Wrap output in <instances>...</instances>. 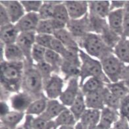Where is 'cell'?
Instances as JSON below:
<instances>
[{"label": "cell", "mask_w": 129, "mask_h": 129, "mask_svg": "<svg viewBox=\"0 0 129 129\" xmlns=\"http://www.w3.org/2000/svg\"><path fill=\"white\" fill-rule=\"evenodd\" d=\"M129 37V17L124 15L122 26V38H128Z\"/></svg>", "instance_id": "48"}, {"label": "cell", "mask_w": 129, "mask_h": 129, "mask_svg": "<svg viewBox=\"0 0 129 129\" xmlns=\"http://www.w3.org/2000/svg\"><path fill=\"white\" fill-rule=\"evenodd\" d=\"M79 55L81 61L79 77L80 86L88 78L92 77L98 78L105 84L111 82L103 71L102 63L100 60L91 57L81 49L79 50Z\"/></svg>", "instance_id": "3"}, {"label": "cell", "mask_w": 129, "mask_h": 129, "mask_svg": "<svg viewBox=\"0 0 129 129\" xmlns=\"http://www.w3.org/2000/svg\"><path fill=\"white\" fill-rule=\"evenodd\" d=\"M53 36L56 39L60 41L67 49L77 51H79L80 49L77 40L66 28L57 30Z\"/></svg>", "instance_id": "20"}, {"label": "cell", "mask_w": 129, "mask_h": 129, "mask_svg": "<svg viewBox=\"0 0 129 129\" xmlns=\"http://www.w3.org/2000/svg\"><path fill=\"white\" fill-rule=\"evenodd\" d=\"M113 54L124 64H129V40L121 38V40L113 48Z\"/></svg>", "instance_id": "23"}, {"label": "cell", "mask_w": 129, "mask_h": 129, "mask_svg": "<svg viewBox=\"0 0 129 129\" xmlns=\"http://www.w3.org/2000/svg\"><path fill=\"white\" fill-rule=\"evenodd\" d=\"M0 5L5 8L11 23L14 24H15L26 14L25 10L20 1L2 0L0 1Z\"/></svg>", "instance_id": "12"}, {"label": "cell", "mask_w": 129, "mask_h": 129, "mask_svg": "<svg viewBox=\"0 0 129 129\" xmlns=\"http://www.w3.org/2000/svg\"><path fill=\"white\" fill-rule=\"evenodd\" d=\"M11 23L7 11L2 5H0V26L7 25Z\"/></svg>", "instance_id": "45"}, {"label": "cell", "mask_w": 129, "mask_h": 129, "mask_svg": "<svg viewBox=\"0 0 129 129\" xmlns=\"http://www.w3.org/2000/svg\"><path fill=\"white\" fill-rule=\"evenodd\" d=\"M36 32H21L16 42V44L24 53L26 61L28 63H34L31 57V54L32 48L36 44Z\"/></svg>", "instance_id": "8"}, {"label": "cell", "mask_w": 129, "mask_h": 129, "mask_svg": "<svg viewBox=\"0 0 129 129\" xmlns=\"http://www.w3.org/2000/svg\"><path fill=\"white\" fill-rule=\"evenodd\" d=\"M67 108L57 100H48L46 111L40 117L48 121H53Z\"/></svg>", "instance_id": "18"}, {"label": "cell", "mask_w": 129, "mask_h": 129, "mask_svg": "<svg viewBox=\"0 0 129 129\" xmlns=\"http://www.w3.org/2000/svg\"><path fill=\"white\" fill-rule=\"evenodd\" d=\"M51 49L53 51L57 53L58 54H59L62 57L64 56V55L66 54L67 51L68 49L60 42L55 38L52 42V46H51Z\"/></svg>", "instance_id": "43"}, {"label": "cell", "mask_w": 129, "mask_h": 129, "mask_svg": "<svg viewBox=\"0 0 129 129\" xmlns=\"http://www.w3.org/2000/svg\"><path fill=\"white\" fill-rule=\"evenodd\" d=\"M24 62L1 61V101L8 100L22 90Z\"/></svg>", "instance_id": "1"}, {"label": "cell", "mask_w": 129, "mask_h": 129, "mask_svg": "<svg viewBox=\"0 0 129 129\" xmlns=\"http://www.w3.org/2000/svg\"><path fill=\"white\" fill-rule=\"evenodd\" d=\"M20 33L15 24L13 23L0 26L1 43H3L5 46L16 44Z\"/></svg>", "instance_id": "17"}, {"label": "cell", "mask_w": 129, "mask_h": 129, "mask_svg": "<svg viewBox=\"0 0 129 129\" xmlns=\"http://www.w3.org/2000/svg\"><path fill=\"white\" fill-rule=\"evenodd\" d=\"M89 19H90V30L91 32L95 33V34L100 35L102 32L107 28L108 23H107V19H102L97 16L92 15L88 13Z\"/></svg>", "instance_id": "35"}, {"label": "cell", "mask_w": 129, "mask_h": 129, "mask_svg": "<svg viewBox=\"0 0 129 129\" xmlns=\"http://www.w3.org/2000/svg\"><path fill=\"white\" fill-rule=\"evenodd\" d=\"M119 111L121 116L126 118L129 122V95L121 101Z\"/></svg>", "instance_id": "44"}, {"label": "cell", "mask_w": 129, "mask_h": 129, "mask_svg": "<svg viewBox=\"0 0 129 129\" xmlns=\"http://www.w3.org/2000/svg\"><path fill=\"white\" fill-rule=\"evenodd\" d=\"M105 87L121 100L129 95V88L122 80L105 84Z\"/></svg>", "instance_id": "27"}, {"label": "cell", "mask_w": 129, "mask_h": 129, "mask_svg": "<svg viewBox=\"0 0 129 129\" xmlns=\"http://www.w3.org/2000/svg\"><path fill=\"white\" fill-rule=\"evenodd\" d=\"M30 122L32 129H57L58 126L54 120L48 121L40 116L34 117L30 115Z\"/></svg>", "instance_id": "33"}, {"label": "cell", "mask_w": 129, "mask_h": 129, "mask_svg": "<svg viewBox=\"0 0 129 129\" xmlns=\"http://www.w3.org/2000/svg\"><path fill=\"white\" fill-rule=\"evenodd\" d=\"M75 129H88V126H86L84 125L81 122L79 121L75 126Z\"/></svg>", "instance_id": "52"}, {"label": "cell", "mask_w": 129, "mask_h": 129, "mask_svg": "<svg viewBox=\"0 0 129 129\" xmlns=\"http://www.w3.org/2000/svg\"><path fill=\"white\" fill-rule=\"evenodd\" d=\"M101 118V110L87 108L80 119V122L86 126H92L99 124Z\"/></svg>", "instance_id": "26"}, {"label": "cell", "mask_w": 129, "mask_h": 129, "mask_svg": "<svg viewBox=\"0 0 129 129\" xmlns=\"http://www.w3.org/2000/svg\"><path fill=\"white\" fill-rule=\"evenodd\" d=\"M25 113L19 112L12 110L4 115L1 116V124L7 126L11 129H16L22 119H24Z\"/></svg>", "instance_id": "21"}, {"label": "cell", "mask_w": 129, "mask_h": 129, "mask_svg": "<svg viewBox=\"0 0 129 129\" xmlns=\"http://www.w3.org/2000/svg\"><path fill=\"white\" fill-rule=\"evenodd\" d=\"M22 91L29 93L34 100L45 97L44 80L34 63L24 61V71L22 83Z\"/></svg>", "instance_id": "2"}, {"label": "cell", "mask_w": 129, "mask_h": 129, "mask_svg": "<svg viewBox=\"0 0 129 129\" xmlns=\"http://www.w3.org/2000/svg\"><path fill=\"white\" fill-rule=\"evenodd\" d=\"M102 90L91 92L84 95L86 105L88 109L102 110L105 107Z\"/></svg>", "instance_id": "22"}, {"label": "cell", "mask_w": 129, "mask_h": 129, "mask_svg": "<svg viewBox=\"0 0 129 129\" xmlns=\"http://www.w3.org/2000/svg\"><path fill=\"white\" fill-rule=\"evenodd\" d=\"M100 61L103 71L111 82H116L121 80L126 64L121 62L113 53L103 58Z\"/></svg>", "instance_id": "5"}, {"label": "cell", "mask_w": 129, "mask_h": 129, "mask_svg": "<svg viewBox=\"0 0 129 129\" xmlns=\"http://www.w3.org/2000/svg\"><path fill=\"white\" fill-rule=\"evenodd\" d=\"M58 129H75V126H61Z\"/></svg>", "instance_id": "55"}, {"label": "cell", "mask_w": 129, "mask_h": 129, "mask_svg": "<svg viewBox=\"0 0 129 129\" xmlns=\"http://www.w3.org/2000/svg\"><path fill=\"white\" fill-rule=\"evenodd\" d=\"M86 109L87 107L86 105V102H85L84 94L80 90L73 105L69 107V109L73 113L77 121H78Z\"/></svg>", "instance_id": "30"}, {"label": "cell", "mask_w": 129, "mask_h": 129, "mask_svg": "<svg viewBox=\"0 0 129 129\" xmlns=\"http://www.w3.org/2000/svg\"><path fill=\"white\" fill-rule=\"evenodd\" d=\"M88 129H108L107 128H106L105 126H104V125H102L101 124L100 122H99V124H96V125L94 126H89Z\"/></svg>", "instance_id": "53"}, {"label": "cell", "mask_w": 129, "mask_h": 129, "mask_svg": "<svg viewBox=\"0 0 129 129\" xmlns=\"http://www.w3.org/2000/svg\"><path fill=\"white\" fill-rule=\"evenodd\" d=\"M121 80H122L124 82L125 84L129 88V64H126L125 67L123 70V72H122Z\"/></svg>", "instance_id": "49"}, {"label": "cell", "mask_w": 129, "mask_h": 129, "mask_svg": "<svg viewBox=\"0 0 129 129\" xmlns=\"http://www.w3.org/2000/svg\"><path fill=\"white\" fill-rule=\"evenodd\" d=\"M34 66L40 74L41 77H42L44 84L46 81H48L49 78H51V76L54 74V71L52 67L48 63H46V61H44L42 63H38V64H34Z\"/></svg>", "instance_id": "39"}, {"label": "cell", "mask_w": 129, "mask_h": 129, "mask_svg": "<svg viewBox=\"0 0 129 129\" xmlns=\"http://www.w3.org/2000/svg\"><path fill=\"white\" fill-rule=\"evenodd\" d=\"M121 115L119 111L105 107L101 110V118L100 123L108 129L112 127L113 124L120 118Z\"/></svg>", "instance_id": "24"}, {"label": "cell", "mask_w": 129, "mask_h": 129, "mask_svg": "<svg viewBox=\"0 0 129 129\" xmlns=\"http://www.w3.org/2000/svg\"><path fill=\"white\" fill-rule=\"evenodd\" d=\"M124 18V9L112 11L107 17L108 26L113 31L122 37V26Z\"/></svg>", "instance_id": "16"}, {"label": "cell", "mask_w": 129, "mask_h": 129, "mask_svg": "<svg viewBox=\"0 0 129 129\" xmlns=\"http://www.w3.org/2000/svg\"><path fill=\"white\" fill-rule=\"evenodd\" d=\"M80 91L79 78H74L67 82L66 88L59 97V101L67 107H71Z\"/></svg>", "instance_id": "9"}, {"label": "cell", "mask_w": 129, "mask_h": 129, "mask_svg": "<svg viewBox=\"0 0 129 129\" xmlns=\"http://www.w3.org/2000/svg\"><path fill=\"white\" fill-rule=\"evenodd\" d=\"M66 28L78 41L87 34L91 32L88 13L78 19H70L67 24Z\"/></svg>", "instance_id": "6"}, {"label": "cell", "mask_w": 129, "mask_h": 129, "mask_svg": "<svg viewBox=\"0 0 129 129\" xmlns=\"http://www.w3.org/2000/svg\"><path fill=\"white\" fill-rule=\"evenodd\" d=\"M64 80L59 75L53 74L48 81L44 84V92L49 100H57L63 92Z\"/></svg>", "instance_id": "7"}, {"label": "cell", "mask_w": 129, "mask_h": 129, "mask_svg": "<svg viewBox=\"0 0 129 129\" xmlns=\"http://www.w3.org/2000/svg\"><path fill=\"white\" fill-rule=\"evenodd\" d=\"M34 100H35L32 95L22 90L13 94L9 99V105L13 110L25 113Z\"/></svg>", "instance_id": "10"}, {"label": "cell", "mask_w": 129, "mask_h": 129, "mask_svg": "<svg viewBox=\"0 0 129 129\" xmlns=\"http://www.w3.org/2000/svg\"><path fill=\"white\" fill-rule=\"evenodd\" d=\"M54 38L53 35L36 34V44L42 46L47 49H51L52 42Z\"/></svg>", "instance_id": "42"}, {"label": "cell", "mask_w": 129, "mask_h": 129, "mask_svg": "<svg viewBox=\"0 0 129 129\" xmlns=\"http://www.w3.org/2000/svg\"><path fill=\"white\" fill-rule=\"evenodd\" d=\"M62 2L63 1H44L39 12L38 13L40 20L52 19L55 6Z\"/></svg>", "instance_id": "32"}, {"label": "cell", "mask_w": 129, "mask_h": 129, "mask_svg": "<svg viewBox=\"0 0 129 129\" xmlns=\"http://www.w3.org/2000/svg\"><path fill=\"white\" fill-rule=\"evenodd\" d=\"M105 106L114 110L119 111L121 104V101L115 95H113L108 89L105 87L102 90Z\"/></svg>", "instance_id": "37"}, {"label": "cell", "mask_w": 129, "mask_h": 129, "mask_svg": "<svg viewBox=\"0 0 129 129\" xmlns=\"http://www.w3.org/2000/svg\"><path fill=\"white\" fill-rule=\"evenodd\" d=\"M128 40H129V37H128Z\"/></svg>", "instance_id": "59"}, {"label": "cell", "mask_w": 129, "mask_h": 129, "mask_svg": "<svg viewBox=\"0 0 129 129\" xmlns=\"http://www.w3.org/2000/svg\"><path fill=\"white\" fill-rule=\"evenodd\" d=\"M24 7L26 13H38L43 4L44 1H31V0H22L20 1Z\"/></svg>", "instance_id": "41"}, {"label": "cell", "mask_w": 129, "mask_h": 129, "mask_svg": "<svg viewBox=\"0 0 129 129\" xmlns=\"http://www.w3.org/2000/svg\"><path fill=\"white\" fill-rule=\"evenodd\" d=\"M105 87V83L97 78H89L80 86L81 92L86 95L91 92L102 90Z\"/></svg>", "instance_id": "29"}, {"label": "cell", "mask_w": 129, "mask_h": 129, "mask_svg": "<svg viewBox=\"0 0 129 129\" xmlns=\"http://www.w3.org/2000/svg\"><path fill=\"white\" fill-rule=\"evenodd\" d=\"M124 15L129 17V1H126L125 6L124 7Z\"/></svg>", "instance_id": "54"}, {"label": "cell", "mask_w": 129, "mask_h": 129, "mask_svg": "<svg viewBox=\"0 0 129 129\" xmlns=\"http://www.w3.org/2000/svg\"><path fill=\"white\" fill-rule=\"evenodd\" d=\"M0 129H11L3 125V124H1V126H0Z\"/></svg>", "instance_id": "56"}, {"label": "cell", "mask_w": 129, "mask_h": 129, "mask_svg": "<svg viewBox=\"0 0 129 129\" xmlns=\"http://www.w3.org/2000/svg\"><path fill=\"white\" fill-rule=\"evenodd\" d=\"M112 127L113 129H129V122L126 118L121 116Z\"/></svg>", "instance_id": "46"}, {"label": "cell", "mask_w": 129, "mask_h": 129, "mask_svg": "<svg viewBox=\"0 0 129 129\" xmlns=\"http://www.w3.org/2000/svg\"><path fill=\"white\" fill-rule=\"evenodd\" d=\"M53 19L66 24L67 26V24L71 19L69 15L66 6L64 4V1L55 6Z\"/></svg>", "instance_id": "38"}, {"label": "cell", "mask_w": 129, "mask_h": 129, "mask_svg": "<svg viewBox=\"0 0 129 129\" xmlns=\"http://www.w3.org/2000/svg\"><path fill=\"white\" fill-rule=\"evenodd\" d=\"M2 46V59L1 61H6L11 63L24 62L26 57L22 50L16 44L4 45L1 43Z\"/></svg>", "instance_id": "13"}, {"label": "cell", "mask_w": 129, "mask_h": 129, "mask_svg": "<svg viewBox=\"0 0 129 129\" xmlns=\"http://www.w3.org/2000/svg\"><path fill=\"white\" fill-rule=\"evenodd\" d=\"M47 49L40 45L35 44L32 48V54H31V57H32V61L34 64H38V63H42L45 61V55Z\"/></svg>", "instance_id": "40"}, {"label": "cell", "mask_w": 129, "mask_h": 129, "mask_svg": "<svg viewBox=\"0 0 129 129\" xmlns=\"http://www.w3.org/2000/svg\"><path fill=\"white\" fill-rule=\"evenodd\" d=\"M10 105L6 101H1V115L3 116L10 111Z\"/></svg>", "instance_id": "50"}, {"label": "cell", "mask_w": 129, "mask_h": 129, "mask_svg": "<svg viewBox=\"0 0 129 129\" xmlns=\"http://www.w3.org/2000/svg\"><path fill=\"white\" fill-rule=\"evenodd\" d=\"M126 2V1H111L110 2V11L115 10H119V9H124V6H125Z\"/></svg>", "instance_id": "47"}, {"label": "cell", "mask_w": 129, "mask_h": 129, "mask_svg": "<svg viewBox=\"0 0 129 129\" xmlns=\"http://www.w3.org/2000/svg\"><path fill=\"white\" fill-rule=\"evenodd\" d=\"M63 61V57L53 49L46 50L45 61L52 67L54 71V74L59 75V73H61V66Z\"/></svg>", "instance_id": "31"}, {"label": "cell", "mask_w": 129, "mask_h": 129, "mask_svg": "<svg viewBox=\"0 0 129 129\" xmlns=\"http://www.w3.org/2000/svg\"><path fill=\"white\" fill-rule=\"evenodd\" d=\"M109 129H113V127H111V128H109Z\"/></svg>", "instance_id": "58"}, {"label": "cell", "mask_w": 129, "mask_h": 129, "mask_svg": "<svg viewBox=\"0 0 129 129\" xmlns=\"http://www.w3.org/2000/svg\"><path fill=\"white\" fill-rule=\"evenodd\" d=\"M110 11V1H88V13L102 19H107Z\"/></svg>", "instance_id": "15"}, {"label": "cell", "mask_w": 129, "mask_h": 129, "mask_svg": "<svg viewBox=\"0 0 129 129\" xmlns=\"http://www.w3.org/2000/svg\"><path fill=\"white\" fill-rule=\"evenodd\" d=\"M80 48L92 57L101 60L113 53L111 48L105 44L100 34L90 32L77 41Z\"/></svg>", "instance_id": "4"}, {"label": "cell", "mask_w": 129, "mask_h": 129, "mask_svg": "<svg viewBox=\"0 0 129 129\" xmlns=\"http://www.w3.org/2000/svg\"><path fill=\"white\" fill-rule=\"evenodd\" d=\"M71 19H78L88 13V1L69 0L64 1Z\"/></svg>", "instance_id": "11"}, {"label": "cell", "mask_w": 129, "mask_h": 129, "mask_svg": "<svg viewBox=\"0 0 129 129\" xmlns=\"http://www.w3.org/2000/svg\"><path fill=\"white\" fill-rule=\"evenodd\" d=\"M48 100L49 99L45 96L33 101L28 108L27 111H26V115L32 116L36 115L37 117L42 115L46 111Z\"/></svg>", "instance_id": "28"}, {"label": "cell", "mask_w": 129, "mask_h": 129, "mask_svg": "<svg viewBox=\"0 0 129 129\" xmlns=\"http://www.w3.org/2000/svg\"><path fill=\"white\" fill-rule=\"evenodd\" d=\"M102 40H104L105 44L109 48H111L113 50V48L118 44L119 41L121 40V36L117 34L116 32L113 31L108 26L100 34Z\"/></svg>", "instance_id": "36"}, {"label": "cell", "mask_w": 129, "mask_h": 129, "mask_svg": "<svg viewBox=\"0 0 129 129\" xmlns=\"http://www.w3.org/2000/svg\"><path fill=\"white\" fill-rule=\"evenodd\" d=\"M23 128L24 129H32L30 126V115H26L25 121L23 124Z\"/></svg>", "instance_id": "51"}, {"label": "cell", "mask_w": 129, "mask_h": 129, "mask_svg": "<svg viewBox=\"0 0 129 129\" xmlns=\"http://www.w3.org/2000/svg\"><path fill=\"white\" fill-rule=\"evenodd\" d=\"M64 28H66V24L53 19L49 20H40L36 32V34L54 35L55 32L57 30Z\"/></svg>", "instance_id": "19"}, {"label": "cell", "mask_w": 129, "mask_h": 129, "mask_svg": "<svg viewBox=\"0 0 129 129\" xmlns=\"http://www.w3.org/2000/svg\"><path fill=\"white\" fill-rule=\"evenodd\" d=\"M16 129H24V128H23V126H19Z\"/></svg>", "instance_id": "57"}, {"label": "cell", "mask_w": 129, "mask_h": 129, "mask_svg": "<svg viewBox=\"0 0 129 129\" xmlns=\"http://www.w3.org/2000/svg\"><path fill=\"white\" fill-rule=\"evenodd\" d=\"M40 21V19L38 13H26L16 23L15 26L20 33L36 32Z\"/></svg>", "instance_id": "14"}, {"label": "cell", "mask_w": 129, "mask_h": 129, "mask_svg": "<svg viewBox=\"0 0 129 129\" xmlns=\"http://www.w3.org/2000/svg\"><path fill=\"white\" fill-rule=\"evenodd\" d=\"M61 73L63 74L64 81L68 82L72 78H79L80 67L63 59L61 66Z\"/></svg>", "instance_id": "25"}, {"label": "cell", "mask_w": 129, "mask_h": 129, "mask_svg": "<svg viewBox=\"0 0 129 129\" xmlns=\"http://www.w3.org/2000/svg\"><path fill=\"white\" fill-rule=\"evenodd\" d=\"M54 121L58 127L61 126H75L78 122L73 113L71 111L69 108L63 111Z\"/></svg>", "instance_id": "34"}]
</instances>
